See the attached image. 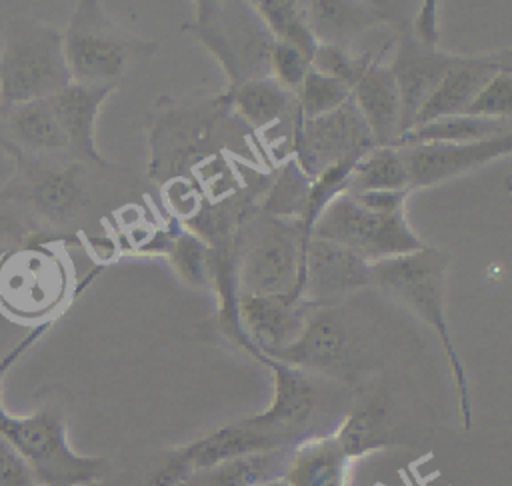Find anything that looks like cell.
I'll list each match as a JSON object with an SVG mask.
<instances>
[{
    "label": "cell",
    "mask_w": 512,
    "mask_h": 486,
    "mask_svg": "<svg viewBox=\"0 0 512 486\" xmlns=\"http://www.w3.org/2000/svg\"><path fill=\"white\" fill-rule=\"evenodd\" d=\"M314 308L304 298L238 294L236 318L244 350L258 358L292 344Z\"/></svg>",
    "instance_id": "7c38bea8"
},
{
    "label": "cell",
    "mask_w": 512,
    "mask_h": 486,
    "mask_svg": "<svg viewBox=\"0 0 512 486\" xmlns=\"http://www.w3.org/2000/svg\"><path fill=\"white\" fill-rule=\"evenodd\" d=\"M0 434L20 454L36 486H92L110 472L104 456L76 452L66 434V420L58 410L42 408L12 414L0 398Z\"/></svg>",
    "instance_id": "3957f363"
},
{
    "label": "cell",
    "mask_w": 512,
    "mask_h": 486,
    "mask_svg": "<svg viewBox=\"0 0 512 486\" xmlns=\"http://www.w3.org/2000/svg\"><path fill=\"white\" fill-rule=\"evenodd\" d=\"M374 146V138L352 96L324 116L294 120V162L308 180L332 166L354 164Z\"/></svg>",
    "instance_id": "ba28073f"
},
{
    "label": "cell",
    "mask_w": 512,
    "mask_h": 486,
    "mask_svg": "<svg viewBox=\"0 0 512 486\" xmlns=\"http://www.w3.org/2000/svg\"><path fill=\"white\" fill-rule=\"evenodd\" d=\"M436 6H438L436 0L422 2L414 18L408 22L410 36L428 48H438V20H436L438 8Z\"/></svg>",
    "instance_id": "8d00e7d4"
},
{
    "label": "cell",
    "mask_w": 512,
    "mask_h": 486,
    "mask_svg": "<svg viewBox=\"0 0 512 486\" xmlns=\"http://www.w3.org/2000/svg\"><path fill=\"white\" fill-rule=\"evenodd\" d=\"M406 194L344 190L322 210L310 236L340 244L370 264L420 250L424 244L404 216Z\"/></svg>",
    "instance_id": "7a4b0ae2"
},
{
    "label": "cell",
    "mask_w": 512,
    "mask_h": 486,
    "mask_svg": "<svg viewBox=\"0 0 512 486\" xmlns=\"http://www.w3.org/2000/svg\"><path fill=\"white\" fill-rule=\"evenodd\" d=\"M512 150V134H504L480 142H424L398 146L408 192L416 188L438 186L492 160L508 156Z\"/></svg>",
    "instance_id": "30bf717a"
},
{
    "label": "cell",
    "mask_w": 512,
    "mask_h": 486,
    "mask_svg": "<svg viewBox=\"0 0 512 486\" xmlns=\"http://www.w3.org/2000/svg\"><path fill=\"white\" fill-rule=\"evenodd\" d=\"M0 486H34L28 466L0 434Z\"/></svg>",
    "instance_id": "d590c367"
},
{
    "label": "cell",
    "mask_w": 512,
    "mask_h": 486,
    "mask_svg": "<svg viewBox=\"0 0 512 486\" xmlns=\"http://www.w3.org/2000/svg\"><path fill=\"white\" fill-rule=\"evenodd\" d=\"M158 44L122 30L96 0H80L62 32V50L72 82L118 86L124 74L146 62Z\"/></svg>",
    "instance_id": "5b68a950"
},
{
    "label": "cell",
    "mask_w": 512,
    "mask_h": 486,
    "mask_svg": "<svg viewBox=\"0 0 512 486\" xmlns=\"http://www.w3.org/2000/svg\"><path fill=\"white\" fill-rule=\"evenodd\" d=\"M352 96V88L336 78L308 70L296 92L294 120H312L342 106Z\"/></svg>",
    "instance_id": "f546056e"
},
{
    "label": "cell",
    "mask_w": 512,
    "mask_h": 486,
    "mask_svg": "<svg viewBox=\"0 0 512 486\" xmlns=\"http://www.w3.org/2000/svg\"><path fill=\"white\" fill-rule=\"evenodd\" d=\"M114 92V86H88L70 82L60 92L50 96L56 120L66 136L68 152L84 162L110 168L96 146V118L104 100Z\"/></svg>",
    "instance_id": "e0dca14e"
},
{
    "label": "cell",
    "mask_w": 512,
    "mask_h": 486,
    "mask_svg": "<svg viewBox=\"0 0 512 486\" xmlns=\"http://www.w3.org/2000/svg\"><path fill=\"white\" fill-rule=\"evenodd\" d=\"M176 486H194V482L188 478V480H184V482H180V484H176Z\"/></svg>",
    "instance_id": "ab89813d"
},
{
    "label": "cell",
    "mask_w": 512,
    "mask_h": 486,
    "mask_svg": "<svg viewBox=\"0 0 512 486\" xmlns=\"http://www.w3.org/2000/svg\"><path fill=\"white\" fill-rule=\"evenodd\" d=\"M370 62H376V60L364 52L354 54L348 48H342L336 44H318L312 54L310 68L324 76L336 78L352 88Z\"/></svg>",
    "instance_id": "1f68e13d"
},
{
    "label": "cell",
    "mask_w": 512,
    "mask_h": 486,
    "mask_svg": "<svg viewBox=\"0 0 512 486\" xmlns=\"http://www.w3.org/2000/svg\"><path fill=\"white\" fill-rule=\"evenodd\" d=\"M454 58L456 54H446L438 48H428L416 42L410 36L408 26L402 28V32L398 34L396 54L392 56L390 62L400 94L402 134L412 128L418 110L432 94V90L438 86L442 76L448 72Z\"/></svg>",
    "instance_id": "9a60e30c"
},
{
    "label": "cell",
    "mask_w": 512,
    "mask_h": 486,
    "mask_svg": "<svg viewBox=\"0 0 512 486\" xmlns=\"http://www.w3.org/2000/svg\"><path fill=\"white\" fill-rule=\"evenodd\" d=\"M352 100L376 146H394L402 134V106L390 64L370 62L352 86Z\"/></svg>",
    "instance_id": "ac0fdd59"
},
{
    "label": "cell",
    "mask_w": 512,
    "mask_h": 486,
    "mask_svg": "<svg viewBox=\"0 0 512 486\" xmlns=\"http://www.w3.org/2000/svg\"><path fill=\"white\" fill-rule=\"evenodd\" d=\"M308 184L310 180L300 172L296 162H290V166L284 168L282 176L270 190L262 212L278 218H300Z\"/></svg>",
    "instance_id": "d6a6232c"
},
{
    "label": "cell",
    "mask_w": 512,
    "mask_h": 486,
    "mask_svg": "<svg viewBox=\"0 0 512 486\" xmlns=\"http://www.w3.org/2000/svg\"><path fill=\"white\" fill-rule=\"evenodd\" d=\"M332 436L352 462L388 446L392 438V422L386 404L380 398H364L356 402L340 424H336Z\"/></svg>",
    "instance_id": "7402d4cb"
},
{
    "label": "cell",
    "mask_w": 512,
    "mask_h": 486,
    "mask_svg": "<svg viewBox=\"0 0 512 486\" xmlns=\"http://www.w3.org/2000/svg\"><path fill=\"white\" fill-rule=\"evenodd\" d=\"M8 226H10V222H8V220H6V216L0 212V238L6 234Z\"/></svg>",
    "instance_id": "74e56055"
},
{
    "label": "cell",
    "mask_w": 512,
    "mask_h": 486,
    "mask_svg": "<svg viewBox=\"0 0 512 486\" xmlns=\"http://www.w3.org/2000/svg\"><path fill=\"white\" fill-rule=\"evenodd\" d=\"M262 22L274 40L288 42L302 50L310 60L318 46L308 20H306V4L296 0H256L252 2Z\"/></svg>",
    "instance_id": "f1b7e54d"
},
{
    "label": "cell",
    "mask_w": 512,
    "mask_h": 486,
    "mask_svg": "<svg viewBox=\"0 0 512 486\" xmlns=\"http://www.w3.org/2000/svg\"><path fill=\"white\" fill-rule=\"evenodd\" d=\"M504 68H510V50L482 56L456 54L448 72L418 110L412 128L444 116L464 114L468 104L486 86V82Z\"/></svg>",
    "instance_id": "2e32d148"
},
{
    "label": "cell",
    "mask_w": 512,
    "mask_h": 486,
    "mask_svg": "<svg viewBox=\"0 0 512 486\" xmlns=\"http://www.w3.org/2000/svg\"><path fill=\"white\" fill-rule=\"evenodd\" d=\"M294 448V446H292ZM292 448H276L230 458L190 476L194 486H262L282 480Z\"/></svg>",
    "instance_id": "cb8c5ba5"
},
{
    "label": "cell",
    "mask_w": 512,
    "mask_h": 486,
    "mask_svg": "<svg viewBox=\"0 0 512 486\" xmlns=\"http://www.w3.org/2000/svg\"><path fill=\"white\" fill-rule=\"evenodd\" d=\"M464 114L510 120V116H512V68H504L496 76H492L486 82V86L468 104Z\"/></svg>",
    "instance_id": "836d02e7"
},
{
    "label": "cell",
    "mask_w": 512,
    "mask_h": 486,
    "mask_svg": "<svg viewBox=\"0 0 512 486\" xmlns=\"http://www.w3.org/2000/svg\"><path fill=\"white\" fill-rule=\"evenodd\" d=\"M258 362L270 368L274 394L266 410L244 420L286 448H292L306 438L322 436L314 428L318 410L322 406V392L314 380V374L282 364L268 356H260Z\"/></svg>",
    "instance_id": "9c48e42d"
},
{
    "label": "cell",
    "mask_w": 512,
    "mask_h": 486,
    "mask_svg": "<svg viewBox=\"0 0 512 486\" xmlns=\"http://www.w3.org/2000/svg\"><path fill=\"white\" fill-rule=\"evenodd\" d=\"M262 486H286L282 480H276V482H268V484H262Z\"/></svg>",
    "instance_id": "f35d334b"
},
{
    "label": "cell",
    "mask_w": 512,
    "mask_h": 486,
    "mask_svg": "<svg viewBox=\"0 0 512 486\" xmlns=\"http://www.w3.org/2000/svg\"><path fill=\"white\" fill-rule=\"evenodd\" d=\"M352 460L330 434L298 442L288 458L286 486H346Z\"/></svg>",
    "instance_id": "ffe728a7"
},
{
    "label": "cell",
    "mask_w": 512,
    "mask_h": 486,
    "mask_svg": "<svg viewBox=\"0 0 512 486\" xmlns=\"http://www.w3.org/2000/svg\"><path fill=\"white\" fill-rule=\"evenodd\" d=\"M62 32L28 16L6 24L0 48V112L68 86Z\"/></svg>",
    "instance_id": "8992f818"
},
{
    "label": "cell",
    "mask_w": 512,
    "mask_h": 486,
    "mask_svg": "<svg viewBox=\"0 0 512 486\" xmlns=\"http://www.w3.org/2000/svg\"><path fill=\"white\" fill-rule=\"evenodd\" d=\"M306 242L298 218L266 212L240 220L236 236V292L302 298L300 276Z\"/></svg>",
    "instance_id": "277c9868"
},
{
    "label": "cell",
    "mask_w": 512,
    "mask_h": 486,
    "mask_svg": "<svg viewBox=\"0 0 512 486\" xmlns=\"http://www.w3.org/2000/svg\"><path fill=\"white\" fill-rule=\"evenodd\" d=\"M364 286H370V262L340 244L310 236L300 276L304 300L316 308H332Z\"/></svg>",
    "instance_id": "4fadbf2b"
},
{
    "label": "cell",
    "mask_w": 512,
    "mask_h": 486,
    "mask_svg": "<svg viewBox=\"0 0 512 486\" xmlns=\"http://www.w3.org/2000/svg\"><path fill=\"white\" fill-rule=\"evenodd\" d=\"M12 138L32 152L68 150L50 98L24 102L0 112Z\"/></svg>",
    "instance_id": "d4e9b609"
},
{
    "label": "cell",
    "mask_w": 512,
    "mask_h": 486,
    "mask_svg": "<svg viewBox=\"0 0 512 486\" xmlns=\"http://www.w3.org/2000/svg\"><path fill=\"white\" fill-rule=\"evenodd\" d=\"M226 110V102L216 96L208 104L172 110L160 116L152 130L150 174L166 178L194 164L212 136L216 118Z\"/></svg>",
    "instance_id": "8fae6325"
},
{
    "label": "cell",
    "mask_w": 512,
    "mask_h": 486,
    "mask_svg": "<svg viewBox=\"0 0 512 486\" xmlns=\"http://www.w3.org/2000/svg\"><path fill=\"white\" fill-rule=\"evenodd\" d=\"M310 70V58L288 42L274 40L268 58V76L288 92H298Z\"/></svg>",
    "instance_id": "e575fe53"
},
{
    "label": "cell",
    "mask_w": 512,
    "mask_h": 486,
    "mask_svg": "<svg viewBox=\"0 0 512 486\" xmlns=\"http://www.w3.org/2000/svg\"><path fill=\"white\" fill-rule=\"evenodd\" d=\"M220 98L254 130L268 128L296 106V94L282 88L270 76L226 88Z\"/></svg>",
    "instance_id": "603a6c76"
},
{
    "label": "cell",
    "mask_w": 512,
    "mask_h": 486,
    "mask_svg": "<svg viewBox=\"0 0 512 486\" xmlns=\"http://www.w3.org/2000/svg\"><path fill=\"white\" fill-rule=\"evenodd\" d=\"M276 448H286V446H282L278 440H274L266 432L250 426L242 418L238 422L224 424L190 444L176 448V452L184 460L188 470L196 474L200 470L212 468L230 458H238L252 452L276 450Z\"/></svg>",
    "instance_id": "d6986e66"
},
{
    "label": "cell",
    "mask_w": 512,
    "mask_h": 486,
    "mask_svg": "<svg viewBox=\"0 0 512 486\" xmlns=\"http://www.w3.org/2000/svg\"><path fill=\"white\" fill-rule=\"evenodd\" d=\"M266 356L314 376L338 378L350 364L352 342L332 308H314L296 340Z\"/></svg>",
    "instance_id": "5bb4252c"
},
{
    "label": "cell",
    "mask_w": 512,
    "mask_h": 486,
    "mask_svg": "<svg viewBox=\"0 0 512 486\" xmlns=\"http://www.w3.org/2000/svg\"><path fill=\"white\" fill-rule=\"evenodd\" d=\"M168 260L176 274L190 286H208L212 280L210 246L198 234L180 230L172 234L168 244Z\"/></svg>",
    "instance_id": "4dcf8cb0"
},
{
    "label": "cell",
    "mask_w": 512,
    "mask_h": 486,
    "mask_svg": "<svg viewBox=\"0 0 512 486\" xmlns=\"http://www.w3.org/2000/svg\"><path fill=\"white\" fill-rule=\"evenodd\" d=\"M220 62L228 86L268 76V58L274 44L252 2H198L196 20L184 24Z\"/></svg>",
    "instance_id": "52a82bcc"
},
{
    "label": "cell",
    "mask_w": 512,
    "mask_h": 486,
    "mask_svg": "<svg viewBox=\"0 0 512 486\" xmlns=\"http://www.w3.org/2000/svg\"><path fill=\"white\" fill-rule=\"evenodd\" d=\"M450 256L438 248L422 246L420 250L378 260L370 264V284L388 292L402 302L422 322H426L438 336L444 354L448 358L456 394L458 412L464 430L472 428V402L464 364L452 342V334L446 320V272Z\"/></svg>",
    "instance_id": "6da1fadb"
},
{
    "label": "cell",
    "mask_w": 512,
    "mask_h": 486,
    "mask_svg": "<svg viewBox=\"0 0 512 486\" xmlns=\"http://www.w3.org/2000/svg\"><path fill=\"white\" fill-rule=\"evenodd\" d=\"M306 20L318 44H336L346 48L352 38L380 26L384 12L374 4L346 0H312L306 2Z\"/></svg>",
    "instance_id": "44dd1931"
},
{
    "label": "cell",
    "mask_w": 512,
    "mask_h": 486,
    "mask_svg": "<svg viewBox=\"0 0 512 486\" xmlns=\"http://www.w3.org/2000/svg\"><path fill=\"white\" fill-rule=\"evenodd\" d=\"M348 192H398L406 190V170L398 148L374 146L360 156L346 180Z\"/></svg>",
    "instance_id": "83f0119b"
},
{
    "label": "cell",
    "mask_w": 512,
    "mask_h": 486,
    "mask_svg": "<svg viewBox=\"0 0 512 486\" xmlns=\"http://www.w3.org/2000/svg\"><path fill=\"white\" fill-rule=\"evenodd\" d=\"M32 202L36 210L52 222L74 218L88 202L78 166L46 172L32 188Z\"/></svg>",
    "instance_id": "4316f807"
},
{
    "label": "cell",
    "mask_w": 512,
    "mask_h": 486,
    "mask_svg": "<svg viewBox=\"0 0 512 486\" xmlns=\"http://www.w3.org/2000/svg\"><path fill=\"white\" fill-rule=\"evenodd\" d=\"M504 134H512L510 120L502 118H484V116H470V114H456L444 116L422 126H416L404 132L398 138V146L404 144H424V142H480L498 138Z\"/></svg>",
    "instance_id": "484cf974"
}]
</instances>
